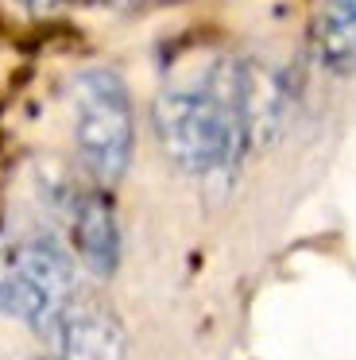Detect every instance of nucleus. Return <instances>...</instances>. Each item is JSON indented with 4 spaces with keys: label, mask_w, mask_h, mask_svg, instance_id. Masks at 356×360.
<instances>
[{
    "label": "nucleus",
    "mask_w": 356,
    "mask_h": 360,
    "mask_svg": "<svg viewBox=\"0 0 356 360\" xmlns=\"http://www.w3.org/2000/svg\"><path fill=\"white\" fill-rule=\"evenodd\" d=\"M151 124L178 171L217 174L248 151L236 101V58H217L201 78L174 82L155 97Z\"/></svg>",
    "instance_id": "f257e3e1"
},
{
    "label": "nucleus",
    "mask_w": 356,
    "mask_h": 360,
    "mask_svg": "<svg viewBox=\"0 0 356 360\" xmlns=\"http://www.w3.org/2000/svg\"><path fill=\"white\" fill-rule=\"evenodd\" d=\"M74 143L93 186L108 190L124 179L136 148V117L124 78L108 66H89L74 78Z\"/></svg>",
    "instance_id": "f03ea898"
},
{
    "label": "nucleus",
    "mask_w": 356,
    "mask_h": 360,
    "mask_svg": "<svg viewBox=\"0 0 356 360\" xmlns=\"http://www.w3.org/2000/svg\"><path fill=\"white\" fill-rule=\"evenodd\" d=\"M77 295L82 290H77L74 256L58 240H51V236H31V240L12 244L8 314H15L39 337H46Z\"/></svg>",
    "instance_id": "7ed1b4c3"
},
{
    "label": "nucleus",
    "mask_w": 356,
    "mask_h": 360,
    "mask_svg": "<svg viewBox=\"0 0 356 360\" xmlns=\"http://www.w3.org/2000/svg\"><path fill=\"white\" fill-rule=\"evenodd\" d=\"M54 360H128V329L108 306L77 295L46 333Z\"/></svg>",
    "instance_id": "20e7f679"
},
{
    "label": "nucleus",
    "mask_w": 356,
    "mask_h": 360,
    "mask_svg": "<svg viewBox=\"0 0 356 360\" xmlns=\"http://www.w3.org/2000/svg\"><path fill=\"white\" fill-rule=\"evenodd\" d=\"M70 240L82 267L97 279H108L120 267V221L101 186L70 194Z\"/></svg>",
    "instance_id": "39448f33"
},
{
    "label": "nucleus",
    "mask_w": 356,
    "mask_h": 360,
    "mask_svg": "<svg viewBox=\"0 0 356 360\" xmlns=\"http://www.w3.org/2000/svg\"><path fill=\"white\" fill-rule=\"evenodd\" d=\"M236 101L248 148L271 143L286 120V82L271 66L236 58Z\"/></svg>",
    "instance_id": "423d86ee"
},
{
    "label": "nucleus",
    "mask_w": 356,
    "mask_h": 360,
    "mask_svg": "<svg viewBox=\"0 0 356 360\" xmlns=\"http://www.w3.org/2000/svg\"><path fill=\"white\" fill-rule=\"evenodd\" d=\"M314 51L325 70H356V0H325L314 24Z\"/></svg>",
    "instance_id": "0eeeda50"
},
{
    "label": "nucleus",
    "mask_w": 356,
    "mask_h": 360,
    "mask_svg": "<svg viewBox=\"0 0 356 360\" xmlns=\"http://www.w3.org/2000/svg\"><path fill=\"white\" fill-rule=\"evenodd\" d=\"M20 4H23V8H31V12H51L58 0H20Z\"/></svg>",
    "instance_id": "6e6552de"
},
{
    "label": "nucleus",
    "mask_w": 356,
    "mask_h": 360,
    "mask_svg": "<svg viewBox=\"0 0 356 360\" xmlns=\"http://www.w3.org/2000/svg\"><path fill=\"white\" fill-rule=\"evenodd\" d=\"M108 4H116V8H132V4H139V0H108Z\"/></svg>",
    "instance_id": "1a4fd4ad"
},
{
    "label": "nucleus",
    "mask_w": 356,
    "mask_h": 360,
    "mask_svg": "<svg viewBox=\"0 0 356 360\" xmlns=\"http://www.w3.org/2000/svg\"><path fill=\"white\" fill-rule=\"evenodd\" d=\"M51 360H54V356H51Z\"/></svg>",
    "instance_id": "9d476101"
}]
</instances>
